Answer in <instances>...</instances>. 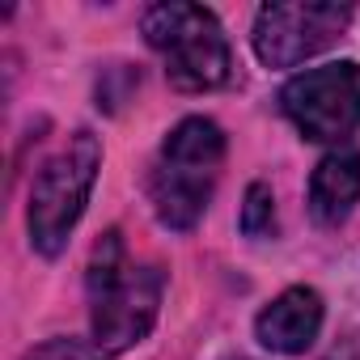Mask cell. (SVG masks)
I'll list each match as a JSON object with an SVG mask.
<instances>
[{"instance_id":"6da1fadb","label":"cell","mask_w":360,"mask_h":360,"mask_svg":"<svg viewBox=\"0 0 360 360\" xmlns=\"http://www.w3.org/2000/svg\"><path fill=\"white\" fill-rule=\"evenodd\" d=\"M85 292H89V339L115 360L153 330L161 314L165 271L157 263H136L123 246V233L106 229L89 255Z\"/></svg>"},{"instance_id":"7a4b0ae2","label":"cell","mask_w":360,"mask_h":360,"mask_svg":"<svg viewBox=\"0 0 360 360\" xmlns=\"http://www.w3.org/2000/svg\"><path fill=\"white\" fill-rule=\"evenodd\" d=\"M221 165H225V131L217 119L191 115L183 123H174L148 174V200L157 221L174 233L195 229L212 204Z\"/></svg>"},{"instance_id":"3957f363","label":"cell","mask_w":360,"mask_h":360,"mask_svg":"<svg viewBox=\"0 0 360 360\" xmlns=\"http://www.w3.org/2000/svg\"><path fill=\"white\" fill-rule=\"evenodd\" d=\"M140 30H144V43L161 56L174 89L208 94L233 77V51H229L225 26L204 5H187V0L153 5Z\"/></svg>"},{"instance_id":"277c9868","label":"cell","mask_w":360,"mask_h":360,"mask_svg":"<svg viewBox=\"0 0 360 360\" xmlns=\"http://www.w3.org/2000/svg\"><path fill=\"white\" fill-rule=\"evenodd\" d=\"M98 169H102V140L94 131H77L34 174L30 204H26V229H30V246L43 259H56L68 246L94 195Z\"/></svg>"},{"instance_id":"5b68a950","label":"cell","mask_w":360,"mask_h":360,"mask_svg":"<svg viewBox=\"0 0 360 360\" xmlns=\"http://www.w3.org/2000/svg\"><path fill=\"white\" fill-rule=\"evenodd\" d=\"M280 110L314 144H339L360 127V64L330 60L297 72L280 89Z\"/></svg>"},{"instance_id":"8992f818","label":"cell","mask_w":360,"mask_h":360,"mask_svg":"<svg viewBox=\"0 0 360 360\" xmlns=\"http://www.w3.org/2000/svg\"><path fill=\"white\" fill-rule=\"evenodd\" d=\"M352 26L347 5H326V0H301V5H263L255 13V56L263 68H297L322 47H330Z\"/></svg>"},{"instance_id":"52a82bcc","label":"cell","mask_w":360,"mask_h":360,"mask_svg":"<svg viewBox=\"0 0 360 360\" xmlns=\"http://www.w3.org/2000/svg\"><path fill=\"white\" fill-rule=\"evenodd\" d=\"M322 318H326L322 292L309 288V284H292L259 309L255 335L276 356H301V352L314 347V339L322 330Z\"/></svg>"},{"instance_id":"ba28073f","label":"cell","mask_w":360,"mask_h":360,"mask_svg":"<svg viewBox=\"0 0 360 360\" xmlns=\"http://www.w3.org/2000/svg\"><path fill=\"white\" fill-rule=\"evenodd\" d=\"M356 204H360V153L335 148L309 174V217L318 225L335 229L352 217Z\"/></svg>"},{"instance_id":"9c48e42d","label":"cell","mask_w":360,"mask_h":360,"mask_svg":"<svg viewBox=\"0 0 360 360\" xmlns=\"http://www.w3.org/2000/svg\"><path fill=\"white\" fill-rule=\"evenodd\" d=\"M242 233L255 238V242H267L276 238V195L267 183H250L246 187V200H242Z\"/></svg>"},{"instance_id":"30bf717a","label":"cell","mask_w":360,"mask_h":360,"mask_svg":"<svg viewBox=\"0 0 360 360\" xmlns=\"http://www.w3.org/2000/svg\"><path fill=\"white\" fill-rule=\"evenodd\" d=\"M22 360H110L94 339H72V335H56L39 347H30Z\"/></svg>"}]
</instances>
